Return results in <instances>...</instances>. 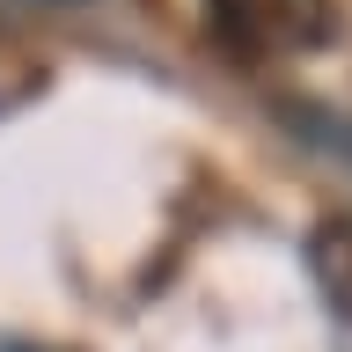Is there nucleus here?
Instances as JSON below:
<instances>
[{"label": "nucleus", "mask_w": 352, "mask_h": 352, "mask_svg": "<svg viewBox=\"0 0 352 352\" xmlns=\"http://www.w3.org/2000/svg\"><path fill=\"white\" fill-rule=\"evenodd\" d=\"M206 15L235 59H279L330 37V0H206Z\"/></svg>", "instance_id": "obj_1"}, {"label": "nucleus", "mask_w": 352, "mask_h": 352, "mask_svg": "<svg viewBox=\"0 0 352 352\" xmlns=\"http://www.w3.org/2000/svg\"><path fill=\"white\" fill-rule=\"evenodd\" d=\"M308 272H316V286H323L330 316H345L352 323V206L345 213H330L316 235H308Z\"/></svg>", "instance_id": "obj_2"}]
</instances>
